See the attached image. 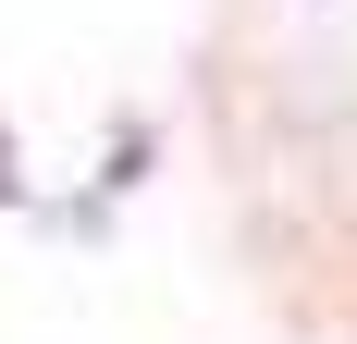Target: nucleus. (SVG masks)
I'll use <instances>...</instances> for the list:
<instances>
[{"label": "nucleus", "instance_id": "1", "mask_svg": "<svg viewBox=\"0 0 357 344\" xmlns=\"http://www.w3.org/2000/svg\"><path fill=\"white\" fill-rule=\"evenodd\" d=\"M0 197H13V136H0Z\"/></svg>", "mask_w": 357, "mask_h": 344}]
</instances>
